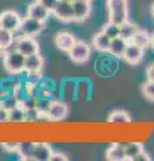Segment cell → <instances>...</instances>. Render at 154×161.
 <instances>
[{
	"instance_id": "obj_22",
	"label": "cell",
	"mask_w": 154,
	"mask_h": 161,
	"mask_svg": "<svg viewBox=\"0 0 154 161\" xmlns=\"http://www.w3.org/2000/svg\"><path fill=\"white\" fill-rule=\"evenodd\" d=\"M34 148H35V144L34 142H20L19 144L18 153L23 160H32Z\"/></svg>"
},
{
	"instance_id": "obj_39",
	"label": "cell",
	"mask_w": 154,
	"mask_h": 161,
	"mask_svg": "<svg viewBox=\"0 0 154 161\" xmlns=\"http://www.w3.org/2000/svg\"><path fill=\"white\" fill-rule=\"evenodd\" d=\"M88 2H90V0H88Z\"/></svg>"
},
{
	"instance_id": "obj_15",
	"label": "cell",
	"mask_w": 154,
	"mask_h": 161,
	"mask_svg": "<svg viewBox=\"0 0 154 161\" xmlns=\"http://www.w3.org/2000/svg\"><path fill=\"white\" fill-rule=\"evenodd\" d=\"M125 145L126 144H113L106 150V158L110 161H123L126 160L125 154Z\"/></svg>"
},
{
	"instance_id": "obj_17",
	"label": "cell",
	"mask_w": 154,
	"mask_h": 161,
	"mask_svg": "<svg viewBox=\"0 0 154 161\" xmlns=\"http://www.w3.org/2000/svg\"><path fill=\"white\" fill-rule=\"evenodd\" d=\"M127 40H125L121 36H117V38H113L111 39V43H110V48H109V53H110L113 57H117V58H122L123 57V53L126 50L127 46Z\"/></svg>"
},
{
	"instance_id": "obj_11",
	"label": "cell",
	"mask_w": 154,
	"mask_h": 161,
	"mask_svg": "<svg viewBox=\"0 0 154 161\" xmlns=\"http://www.w3.org/2000/svg\"><path fill=\"white\" fill-rule=\"evenodd\" d=\"M143 50L145 48L137 46V44H134L133 42H129L122 58L125 59L129 64H138L143 58Z\"/></svg>"
},
{
	"instance_id": "obj_16",
	"label": "cell",
	"mask_w": 154,
	"mask_h": 161,
	"mask_svg": "<svg viewBox=\"0 0 154 161\" xmlns=\"http://www.w3.org/2000/svg\"><path fill=\"white\" fill-rule=\"evenodd\" d=\"M110 43H111V38L107 36L103 31H99L93 36V47L97 48L98 51H102V53L109 51Z\"/></svg>"
},
{
	"instance_id": "obj_7",
	"label": "cell",
	"mask_w": 154,
	"mask_h": 161,
	"mask_svg": "<svg viewBox=\"0 0 154 161\" xmlns=\"http://www.w3.org/2000/svg\"><path fill=\"white\" fill-rule=\"evenodd\" d=\"M54 16L56 19H59L61 22H72L74 20V9H72V3L70 2H63V0H59L56 3L55 8H54Z\"/></svg>"
},
{
	"instance_id": "obj_1",
	"label": "cell",
	"mask_w": 154,
	"mask_h": 161,
	"mask_svg": "<svg viewBox=\"0 0 154 161\" xmlns=\"http://www.w3.org/2000/svg\"><path fill=\"white\" fill-rule=\"evenodd\" d=\"M24 63H26V55L18 51L16 47L12 50H6L3 57V64L6 70L11 74H20L24 71Z\"/></svg>"
},
{
	"instance_id": "obj_13",
	"label": "cell",
	"mask_w": 154,
	"mask_h": 161,
	"mask_svg": "<svg viewBox=\"0 0 154 161\" xmlns=\"http://www.w3.org/2000/svg\"><path fill=\"white\" fill-rule=\"evenodd\" d=\"M75 42H77L75 36H74L72 34H70V32H66V31L59 32V34H56V36H55L56 47L61 50V51H64V53L70 51L71 47L75 44Z\"/></svg>"
},
{
	"instance_id": "obj_27",
	"label": "cell",
	"mask_w": 154,
	"mask_h": 161,
	"mask_svg": "<svg viewBox=\"0 0 154 161\" xmlns=\"http://www.w3.org/2000/svg\"><path fill=\"white\" fill-rule=\"evenodd\" d=\"M142 93L146 99L154 102V82L153 80H146V82L142 85Z\"/></svg>"
},
{
	"instance_id": "obj_23",
	"label": "cell",
	"mask_w": 154,
	"mask_h": 161,
	"mask_svg": "<svg viewBox=\"0 0 154 161\" xmlns=\"http://www.w3.org/2000/svg\"><path fill=\"white\" fill-rule=\"evenodd\" d=\"M13 40H15L13 32L8 31V30H6V28H0V46L4 48V51L12 46Z\"/></svg>"
},
{
	"instance_id": "obj_26",
	"label": "cell",
	"mask_w": 154,
	"mask_h": 161,
	"mask_svg": "<svg viewBox=\"0 0 154 161\" xmlns=\"http://www.w3.org/2000/svg\"><path fill=\"white\" fill-rule=\"evenodd\" d=\"M102 31L105 32L107 36H110L111 39L113 38H117V36H119V24L113 23V22L109 20V23H106L105 26H103Z\"/></svg>"
},
{
	"instance_id": "obj_35",
	"label": "cell",
	"mask_w": 154,
	"mask_h": 161,
	"mask_svg": "<svg viewBox=\"0 0 154 161\" xmlns=\"http://www.w3.org/2000/svg\"><path fill=\"white\" fill-rule=\"evenodd\" d=\"M151 15H153V18H154V4L151 6Z\"/></svg>"
},
{
	"instance_id": "obj_4",
	"label": "cell",
	"mask_w": 154,
	"mask_h": 161,
	"mask_svg": "<svg viewBox=\"0 0 154 161\" xmlns=\"http://www.w3.org/2000/svg\"><path fill=\"white\" fill-rule=\"evenodd\" d=\"M44 28V23L39 22V20L26 16L24 19H22L20 27H19L18 31L20 32L23 36H36L38 34H40Z\"/></svg>"
},
{
	"instance_id": "obj_36",
	"label": "cell",
	"mask_w": 154,
	"mask_h": 161,
	"mask_svg": "<svg viewBox=\"0 0 154 161\" xmlns=\"http://www.w3.org/2000/svg\"><path fill=\"white\" fill-rule=\"evenodd\" d=\"M3 51H4V48H3V47H2V46H0V54H2V53H3Z\"/></svg>"
},
{
	"instance_id": "obj_30",
	"label": "cell",
	"mask_w": 154,
	"mask_h": 161,
	"mask_svg": "<svg viewBox=\"0 0 154 161\" xmlns=\"http://www.w3.org/2000/svg\"><path fill=\"white\" fill-rule=\"evenodd\" d=\"M3 148L6 149L7 152H15V153H18L19 144H16V142H7V144H3Z\"/></svg>"
},
{
	"instance_id": "obj_10",
	"label": "cell",
	"mask_w": 154,
	"mask_h": 161,
	"mask_svg": "<svg viewBox=\"0 0 154 161\" xmlns=\"http://www.w3.org/2000/svg\"><path fill=\"white\" fill-rule=\"evenodd\" d=\"M44 66V59L39 53L31 54L26 57V63H24V71L27 74H40Z\"/></svg>"
},
{
	"instance_id": "obj_8",
	"label": "cell",
	"mask_w": 154,
	"mask_h": 161,
	"mask_svg": "<svg viewBox=\"0 0 154 161\" xmlns=\"http://www.w3.org/2000/svg\"><path fill=\"white\" fill-rule=\"evenodd\" d=\"M16 48L18 51H20L23 55H26V57H28V55L31 54H35V53H39V44L35 39H34V36H22L16 39Z\"/></svg>"
},
{
	"instance_id": "obj_37",
	"label": "cell",
	"mask_w": 154,
	"mask_h": 161,
	"mask_svg": "<svg viewBox=\"0 0 154 161\" xmlns=\"http://www.w3.org/2000/svg\"><path fill=\"white\" fill-rule=\"evenodd\" d=\"M63 2H70V3H72L74 0H63Z\"/></svg>"
},
{
	"instance_id": "obj_29",
	"label": "cell",
	"mask_w": 154,
	"mask_h": 161,
	"mask_svg": "<svg viewBox=\"0 0 154 161\" xmlns=\"http://www.w3.org/2000/svg\"><path fill=\"white\" fill-rule=\"evenodd\" d=\"M7 121H9V112L4 106L0 105V124L7 122Z\"/></svg>"
},
{
	"instance_id": "obj_20",
	"label": "cell",
	"mask_w": 154,
	"mask_h": 161,
	"mask_svg": "<svg viewBox=\"0 0 154 161\" xmlns=\"http://www.w3.org/2000/svg\"><path fill=\"white\" fill-rule=\"evenodd\" d=\"M107 119H109V122H113V124H129L131 121L130 115L125 110H114L109 115Z\"/></svg>"
},
{
	"instance_id": "obj_25",
	"label": "cell",
	"mask_w": 154,
	"mask_h": 161,
	"mask_svg": "<svg viewBox=\"0 0 154 161\" xmlns=\"http://www.w3.org/2000/svg\"><path fill=\"white\" fill-rule=\"evenodd\" d=\"M50 105H51V101H50V98H43V97H39V95H38L36 110H38V113L40 114V117H46Z\"/></svg>"
},
{
	"instance_id": "obj_28",
	"label": "cell",
	"mask_w": 154,
	"mask_h": 161,
	"mask_svg": "<svg viewBox=\"0 0 154 161\" xmlns=\"http://www.w3.org/2000/svg\"><path fill=\"white\" fill-rule=\"evenodd\" d=\"M40 4H43L44 7H46L50 12H52L54 11V8H55L56 6V3L59 2V0H38Z\"/></svg>"
},
{
	"instance_id": "obj_3",
	"label": "cell",
	"mask_w": 154,
	"mask_h": 161,
	"mask_svg": "<svg viewBox=\"0 0 154 161\" xmlns=\"http://www.w3.org/2000/svg\"><path fill=\"white\" fill-rule=\"evenodd\" d=\"M91 55V47L90 44H87L86 42H82V40H77L75 44L71 47V50L68 51V57L72 62L75 63H84L87 62L88 58Z\"/></svg>"
},
{
	"instance_id": "obj_19",
	"label": "cell",
	"mask_w": 154,
	"mask_h": 161,
	"mask_svg": "<svg viewBox=\"0 0 154 161\" xmlns=\"http://www.w3.org/2000/svg\"><path fill=\"white\" fill-rule=\"evenodd\" d=\"M130 42H133L134 44H137V46H140V47H142V48H146L149 44L151 43V36H150V35H149L146 31L138 30Z\"/></svg>"
},
{
	"instance_id": "obj_5",
	"label": "cell",
	"mask_w": 154,
	"mask_h": 161,
	"mask_svg": "<svg viewBox=\"0 0 154 161\" xmlns=\"http://www.w3.org/2000/svg\"><path fill=\"white\" fill-rule=\"evenodd\" d=\"M22 23V18L19 16V14L12 9H7L0 14V26L2 28H6L8 31L15 32L18 31Z\"/></svg>"
},
{
	"instance_id": "obj_6",
	"label": "cell",
	"mask_w": 154,
	"mask_h": 161,
	"mask_svg": "<svg viewBox=\"0 0 154 161\" xmlns=\"http://www.w3.org/2000/svg\"><path fill=\"white\" fill-rule=\"evenodd\" d=\"M68 106L62 101H51V105L48 108V112L46 114V118L48 121H62L67 117Z\"/></svg>"
},
{
	"instance_id": "obj_34",
	"label": "cell",
	"mask_w": 154,
	"mask_h": 161,
	"mask_svg": "<svg viewBox=\"0 0 154 161\" xmlns=\"http://www.w3.org/2000/svg\"><path fill=\"white\" fill-rule=\"evenodd\" d=\"M151 46H153V48H154V34L151 35Z\"/></svg>"
},
{
	"instance_id": "obj_14",
	"label": "cell",
	"mask_w": 154,
	"mask_h": 161,
	"mask_svg": "<svg viewBox=\"0 0 154 161\" xmlns=\"http://www.w3.org/2000/svg\"><path fill=\"white\" fill-rule=\"evenodd\" d=\"M52 152L54 150L51 149V147H50L48 144H46V142L35 144L32 160H35V161H50Z\"/></svg>"
},
{
	"instance_id": "obj_18",
	"label": "cell",
	"mask_w": 154,
	"mask_h": 161,
	"mask_svg": "<svg viewBox=\"0 0 154 161\" xmlns=\"http://www.w3.org/2000/svg\"><path fill=\"white\" fill-rule=\"evenodd\" d=\"M138 30H140V28H138L134 23L126 20L125 23H122L121 26H119V36L123 38L125 40H127V42H130Z\"/></svg>"
},
{
	"instance_id": "obj_38",
	"label": "cell",
	"mask_w": 154,
	"mask_h": 161,
	"mask_svg": "<svg viewBox=\"0 0 154 161\" xmlns=\"http://www.w3.org/2000/svg\"><path fill=\"white\" fill-rule=\"evenodd\" d=\"M0 28H2V26H0Z\"/></svg>"
},
{
	"instance_id": "obj_31",
	"label": "cell",
	"mask_w": 154,
	"mask_h": 161,
	"mask_svg": "<svg viewBox=\"0 0 154 161\" xmlns=\"http://www.w3.org/2000/svg\"><path fill=\"white\" fill-rule=\"evenodd\" d=\"M66 160H67L66 154L59 153V152H52L51 158H50V161H66Z\"/></svg>"
},
{
	"instance_id": "obj_9",
	"label": "cell",
	"mask_w": 154,
	"mask_h": 161,
	"mask_svg": "<svg viewBox=\"0 0 154 161\" xmlns=\"http://www.w3.org/2000/svg\"><path fill=\"white\" fill-rule=\"evenodd\" d=\"M74 9V20L75 22H83L91 14V4L88 0H74L72 2Z\"/></svg>"
},
{
	"instance_id": "obj_2",
	"label": "cell",
	"mask_w": 154,
	"mask_h": 161,
	"mask_svg": "<svg viewBox=\"0 0 154 161\" xmlns=\"http://www.w3.org/2000/svg\"><path fill=\"white\" fill-rule=\"evenodd\" d=\"M109 20L121 26L129 18V3L127 0H107Z\"/></svg>"
},
{
	"instance_id": "obj_24",
	"label": "cell",
	"mask_w": 154,
	"mask_h": 161,
	"mask_svg": "<svg viewBox=\"0 0 154 161\" xmlns=\"http://www.w3.org/2000/svg\"><path fill=\"white\" fill-rule=\"evenodd\" d=\"M9 121H12V122H23V121H26V110L20 105L15 106L12 110H9Z\"/></svg>"
},
{
	"instance_id": "obj_32",
	"label": "cell",
	"mask_w": 154,
	"mask_h": 161,
	"mask_svg": "<svg viewBox=\"0 0 154 161\" xmlns=\"http://www.w3.org/2000/svg\"><path fill=\"white\" fill-rule=\"evenodd\" d=\"M146 79L147 80H153L154 82V63L149 64L146 69Z\"/></svg>"
},
{
	"instance_id": "obj_33",
	"label": "cell",
	"mask_w": 154,
	"mask_h": 161,
	"mask_svg": "<svg viewBox=\"0 0 154 161\" xmlns=\"http://www.w3.org/2000/svg\"><path fill=\"white\" fill-rule=\"evenodd\" d=\"M150 160V157H149V154L147 153H145L142 150V152L138 154V156H135V158H134V161H149Z\"/></svg>"
},
{
	"instance_id": "obj_12",
	"label": "cell",
	"mask_w": 154,
	"mask_h": 161,
	"mask_svg": "<svg viewBox=\"0 0 154 161\" xmlns=\"http://www.w3.org/2000/svg\"><path fill=\"white\" fill-rule=\"evenodd\" d=\"M50 14H51V12H50L48 9L43 6V4L39 3L38 0H36L35 3L29 4L28 8H27V16L34 18V19L39 20V22H43V23L48 19Z\"/></svg>"
},
{
	"instance_id": "obj_21",
	"label": "cell",
	"mask_w": 154,
	"mask_h": 161,
	"mask_svg": "<svg viewBox=\"0 0 154 161\" xmlns=\"http://www.w3.org/2000/svg\"><path fill=\"white\" fill-rule=\"evenodd\" d=\"M143 150L142 144L140 142H130L125 145V154H126V160L134 161L135 156H138Z\"/></svg>"
}]
</instances>
